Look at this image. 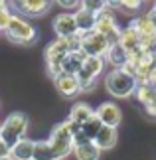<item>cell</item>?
Masks as SVG:
<instances>
[{
    "label": "cell",
    "instance_id": "obj_28",
    "mask_svg": "<svg viewBox=\"0 0 156 160\" xmlns=\"http://www.w3.org/2000/svg\"><path fill=\"white\" fill-rule=\"evenodd\" d=\"M146 18L150 20V24H152V26H154V30H156V10H154V8H152V10L146 14Z\"/></svg>",
    "mask_w": 156,
    "mask_h": 160
},
{
    "label": "cell",
    "instance_id": "obj_8",
    "mask_svg": "<svg viewBox=\"0 0 156 160\" xmlns=\"http://www.w3.org/2000/svg\"><path fill=\"white\" fill-rule=\"evenodd\" d=\"M95 32L103 34L105 38L109 40V44H118V38H121V28L117 26L115 22V14L111 10V6H107L105 10H101L97 14V26H95Z\"/></svg>",
    "mask_w": 156,
    "mask_h": 160
},
{
    "label": "cell",
    "instance_id": "obj_23",
    "mask_svg": "<svg viewBox=\"0 0 156 160\" xmlns=\"http://www.w3.org/2000/svg\"><path fill=\"white\" fill-rule=\"evenodd\" d=\"M81 8L89 10V12H95V14H99L101 10L107 8V2L105 0H81Z\"/></svg>",
    "mask_w": 156,
    "mask_h": 160
},
{
    "label": "cell",
    "instance_id": "obj_13",
    "mask_svg": "<svg viewBox=\"0 0 156 160\" xmlns=\"http://www.w3.org/2000/svg\"><path fill=\"white\" fill-rule=\"evenodd\" d=\"M75 18V24H77V32L79 34H87V32H93L97 26V14L95 12H89L85 8H77V12L73 14Z\"/></svg>",
    "mask_w": 156,
    "mask_h": 160
},
{
    "label": "cell",
    "instance_id": "obj_18",
    "mask_svg": "<svg viewBox=\"0 0 156 160\" xmlns=\"http://www.w3.org/2000/svg\"><path fill=\"white\" fill-rule=\"evenodd\" d=\"M10 156L14 160H32L34 158V140L22 138L20 142L10 150Z\"/></svg>",
    "mask_w": 156,
    "mask_h": 160
},
{
    "label": "cell",
    "instance_id": "obj_14",
    "mask_svg": "<svg viewBox=\"0 0 156 160\" xmlns=\"http://www.w3.org/2000/svg\"><path fill=\"white\" fill-rule=\"evenodd\" d=\"M118 44H121L128 53H133L136 50H140V34L136 32L133 26L121 30V38H118Z\"/></svg>",
    "mask_w": 156,
    "mask_h": 160
},
{
    "label": "cell",
    "instance_id": "obj_6",
    "mask_svg": "<svg viewBox=\"0 0 156 160\" xmlns=\"http://www.w3.org/2000/svg\"><path fill=\"white\" fill-rule=\"evenodd\" d=\"M69 53L65 38H58L53 44H49L46 48V63H48V73L52 77H58L61 73V61Z\"/></svg>",
    "mask_w": 156,
    "mask_h": 160
},
{
    "label": "cell",
    "instance_id": "obj_5",
    "mask_svg": "<svg viewBox=\"0 0 156 160\" xmlns=\"http://www.w3.org/2000/svg\"><path fill=\"white\" fill-rule=\"evenodd\" d=\"M103 58H91L87 55L81 69L77 71V79H79V87L81 91H93L95 87V79L101 75L103 71Z\"/></svg>",
    "mask_w": 156,
    "mask_h": 160
},
{
    "label": "cell",
    "instance_id": "obj_32",
    "mask_svg": "<svg viewBox=\"0 0 156 160\" xmlns=\"http://www.w3.org/2000/svg\"><path fill=\"white\" fill-rule=\"evenodd\" d=\"M154 10H156V2H154Z\"/></svg>",
    "mask_w": 156,
    "mask_h": 160
},
{
    "label": "cell",
    "instance_id": "obj_20",
    "mask_svg": "<svg viewBox=\"0 0 156 160\" xmlns=\"http://www.w3.org/2000/svg\"><path fill=\"white\" fill-rule=\"evenodd\" d=\"M73 154H75L77 160H99L101 150L97 148L95 142H87L81 146H73Z\"/></svg>",
    "mask_w": 156,
    "mask_h": 160
},
{
    "label": "cell",
    "instance_id": "obj_7",
    "mask_svg": "<svg viewBox=\"0 0 156 160\" xmlns=\"http://www.w3.org/2000/svg\"><path fill=\"white\" fill-rule=\"evenodd\" d=\"M109 40L105 38L103 34L99 32H87V34H81V52L85 55H91V58H103L107 55L109 52Z\"/></svg>",
    "mask_w": 156,
    "mask_h": 160
},
{
    "label": "cell",
    "instance_id": "obj_24",
    "mask_svg": "<svg viewBox=\"0 0 156 160\" xmlns=\"http://www.w3.org/2000/svg\"><path fill=\"white\" fill-rule=\"evenodd\" d=\"M140 4H142V0H123V2H121V6H123L124 10H128V12L138 10Z\"/></svg>",
    "mask_w": 156,
    "mask_h": 160
},
{
    "label": "cell",
    "instance_id": "obj_16",
    "mask_svg": "<svg viewBox=\"0 0 156 160\" xmlns=\"http://www.w3.org/2000/svg\"><path fill=\"white\" fill-rule=\"evenodd\" d=\"M93 142L97 144L99 150H111L117 144V128H113V127H101V131H99V134L95 137Z\"/></svg>",
    "mask_w": 156,
    "mask_h": 160
},
{
    "label": "cell",
    "instance_id": "obj_19",
    "mask_svg": "<svg viewBox=\"0 0 156 160\" xmlns=\"http://www.w3.org/2000/svg\"><path fill=\"white\" fill-rule=\"evenodd\" d=\"M93 115H95V111L87 105V103H75V105L71 107V111H69V121L77 122V125H83V122H87Z\"/></svg>",
    "mask_w": 156,
    "mask_h": 160
},
{
    "label": "cell",
    "instance_id": "obj_31",
    "mask_svg": "<svg viewBox=\"0 0 156 160\" xmlns=\"http://www.w3.org/2000/svg\"><path fill=\"white\" fill-rule=\"evenodd\" d=\"M0 160H14L12 156H4V158H0Z\"/></svg>",
    "mask_w": 156,
    "mask_h": 160
},
{
    "label": "cell",
    "instance_id": "obj_22",
    "mask_svg": "<svg viewBox=\"0 0 156 160\" xmlns=\"http://www.w3.org/2000/svg\"><path fill=\"white\" fill-rule=\"evenodd\" d=\"M101 127H103L101 121L97 119V115H93L87 122H83V125H81V132H83L89 140H95V137L99 134V131H101Z\"/></svg>",
    "mask_w": 156,
    "mask_h": 160
},
{
    "label": "cell",
    "instance_id": "obj_3",
    "mask_svg": "<svg viewBox=\"0 0 156 160\" xmlns=\"http://www.w3.org/2000/svg\"><path fill=\"white\" fill-rule=\"evenodd\" d=\"M136 87H138L136 79L124 69H113L105 77V89L113 97H118V99L130 97L136 91Z\"/></svg>",
    "mask_w": 156,
    "mask_h": 160
},
{
    "label": "cell",
    "instance_id": "obj_1",
    "mask_svg": "<svg viewBox=\"0 0 156 160\" xmlns=\"http://www.w3.org/2000/svg\"><path fill=\"white\" fill-rule=\"evenodd\" d=\"M81 131V125L73 121H63L58 127H53L52 134H49L48 144L53 148V152L58 154V158H65L69 152H73V134H77Z\"/></svg>",
    "mask_w": 156,
    "mask_h": 160
},
{
    "label": "cell",
    "instance_id": "obj_29",
    "mask_svg": "<svg viewBox=\"0 0 156 160\" xmlns=\"http://www.w3.org/2000/svg\"><path fill=\"white\" fill-rule=\"evenodd\" d=\"M105 2H107V6H121L123 0H105Z\"/></svg>",
    "mask_w": 156,
    "mask_h": 160
},
{
    "label": "cell",
    "instance_id": "obj_11",
    "mask_svg": "<svg viewBox=\"0 0 156 160\" xmlns=\"http://www.w3.org/2000/svg\"><path fill=\"white\" fill-rule=\"evenodd\" d=\"M52 28H53V32H55L58 38H69V36L79 34L75 18H73V14H69V12H61V14L55 16L53 22H52Z\"/></svg>",
    "mask_w": 156,
    "mask_h": 160
},
{
    "label": "cell",
    "instance_id": "obj_9",
    "mask_svg": "<svg viewBox=\"0 0 156 160\" xmlns=\"http://www.w3.org/2000/svg\"><path fill=\"white\" fill-rule=\"evenodd\" d=\"M12 6L28 18H40L48 14L52 0H12Z\"/></svg>",
    "mask_w": 156,
    "mask_h": 160
},
{
    "label": "cell",
    "instance_id": "obj_30",
    "mask_svg": "<svg viewBox=\"0 0 156 160\" xmlns=\"http://www.w3.org/2000/svg\"><path fill=\"white\" fill-rule=\"evenodd\" d=\"M8 10V6H6V0H0V12Z\"/></svg>",
    "mask_w": 156,
    "mask_h": 160
},
{
    "label": "cell",
    "instance_id": "obj_2",
    "mask_svg": "<svg viewBox=\"0 0 156 160\" xmlns=\"http://www.w3.org/2000/svg\"><path fill=\"white\" fill-rule=\"evenodd\" d=\"M28 125H30L28 115H24V113H12L8 119L0 125V140H2V142L12 150L22 138H26Z\"/></svg>",
    "mask_w": 156,
    "mask_h": 160
},
{
    "label": "cell",
    "instance_id": "obj_17",
    "mask_svg": "<svg viewBox=\"0 0 156 160\" xmlns=\"http://www.w3.org/2000/svg\"><path fill=\"white\" fill-rule=\"evenodd\" d=\"M105 58H107V61L115 67V69H123V67L128 63V52L124 50L121 44H113V46H111Z\"/></svg>",
    "mask_w": 156,
    "mask_h": 160
},
{
    "label": "cell",
    "instance_id": "obj_26",
    "mask_svg": "<svg viewBox=\"0 0 156 160\" xmlns=\"http://www.w3.org/2000/svg\"><path fill=\"white\" fill-rule=\"evenodd\" d=\"M10 18H12V14H10L8 10L0 12V32H4V30H6V26H8V22H10Z\"/></svg>",
    "mask_w": 156,
    "mask_h": 160
},
{
    "label": "cell",
    "instance_id": "obj_4",
    "mask_svg": "<svg viewBox=\"0 0 156 160\" xmlns=\"http://www.w3.org/2000/svg\"><path fill=\"white\" fill-rule=\"evenodd\" d=\"M4 32L10 38V42H14L18 46H32L34 42L38 40L36 38V36H38L36 28L18 14H12V18H10V22H8V26H6Z\"/></svg>",
    "mask_w": 156,
    "mask_h": 160
},
{
    "label": "cell",
    "instance_id": "obj_10",
    "mask_svg": "<svg viewBox=\"0 0 156 160\" xmlns=\"http://www.w3.org/2000/svg\"><path fill=\"white\" fill-rule=\"evenodd\" d=\"M53 85L58 89V93L65 99H73L81 93V87H79V79L77 75L73 73H59L58 77H53Z\"/></svg>",
    "mask_w": 156,
    "mask_h": 160
},
{
    "label": "cell",
    "instance_id": "obj_21",
    "mask_svg": "<svg viewBox=\"0 0 156 160\" xmlns=\"http://www.w3.org/2000/svg\"><path fill=\"white\" fill-rule=\"evenodd\" d=\"M32 160H59L53 148L48 144V140H38L34 142V158Z\"/></svg>",
    "mask_w": 156,
    "mask_h": 160
},
{
    "label": "cell",
    "instance_id": "obj_15",
    "mask_svg": "<svg viewBox=\"0 0 156 160\" xmlns=\"http://www.w3.org/2000/svg\"><path fill=\"white\" fill-rule=\"evenodd\" d=\"M87 55L83 52H69L63 58V61H61V73H73V75H77V71L81 69V65H83Z\"/></svg>",
    "mask_w": 156,
    "mask_h": 160
},
{
    "label": "cell",
    "instance_id": "obj_27",
    "mask_svg": "<svg viewBox=\"0 0 156 160\" xmlns=\"http://www.w3.org/2000/svg\"><path fill=\"white\" fill-rule=\"evenodd\" d=\"M4 156H10V148L0 140V158H4Z\"/></svg>",
    "mask_w": 156,
    "mask_h": 160
},
{
    "label": "cell",
    "instance_id": "obj_12",
    "mask_svg": "<svg viewBox=\"0 0 156 160\" xmlns=\"http://www.w3.org/2000/svg\"><path fill=\"white\" fill-rule=\"evenodd\" d=\"M95 115H97V119L101 121L103 127H113V128H117L121 125V119H123L121 109H118L115 103H101V105L97 107Z\"/></svg>",
    "mask_w": 156,
    "mask_h": 160
},
{
    "label": "cell",
    "instance_id": "obj_25",
    "mask_svg": "<svg viewBox=\"0 0 156 160\" xmlns=\"http://www.w3.org/2000/svg\"><path fill=\"white\" fill-rule=\"evenodd\" d=\"M55 2H58L59 6H61V8H77V6H79V8H81V0H55Z\"/></svg>",
    "mask_w": 156,
    "mask_h": 160
}]
</instances>
